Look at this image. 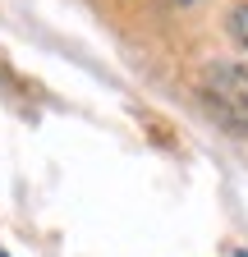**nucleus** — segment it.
<instances>
[{
	"label": "nucleus",
	"instance_id": "f257e3e1",
	"mask_svg": "<svg viewBox=\"0 0 248 257\" xmlns=\"http://www.w3.org/2000/svg\"><path fill=\"white\" fill-rule=\"evenodd\" d=\"M202 96L230 134H248V74L243 69H216V78L202 87Z\"/></svg>",
	"mask_w": 248,
	"mask_h": 257
},
{
	"label": "nucleus",
	"instance_id": "f03ea898",
	"mask_svg": "<svg viewBox=\"0 0 248 257\" xmlns=\"http://www.w3.org/2000/svg\"><path fill=\"white\" fill-rule=\"evenodd\" d=\"M230 32H234V42H239V46L248 51V5L230 14Z\"/></svg>",
	"mask_w": 248,
	"mask_h": 257
},
{
	"label": "nucleus",
	"instance_id": "7ed1b4c3",
	"mask_svg": "<svg viewBox=\"0 0 248 257\" xmlns=\"http://www.w3.org/2000/svg\"><path fill=\"white\" fill-rule=\"evenodd\" d=\"M234 257H248V252H234Z\"/></svg>",
	"mask_w": 248,
	"mask_h": 257
},
{
	"label": "nucleus",
	"instance_id": "20e7f679",
	"mask_svg": "<svg viewBox=\"0 0 248 257\" xmlns=\"http://www.w3.org/2000/svg\"><path fill=\"white\" fill-rule=\"evenodd\" d=\"M0 257H10V252H0Z\"/></svg>",
	"mask_w": 248,
	"mask_h": 257
}]
</instances>
